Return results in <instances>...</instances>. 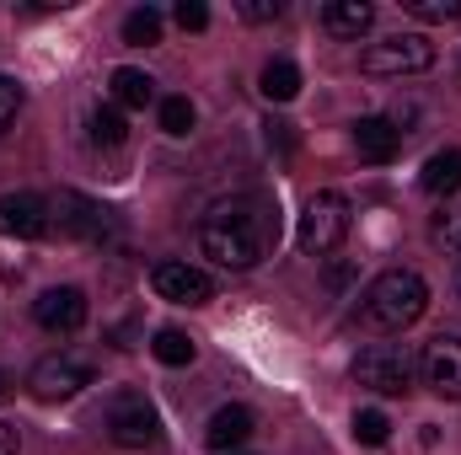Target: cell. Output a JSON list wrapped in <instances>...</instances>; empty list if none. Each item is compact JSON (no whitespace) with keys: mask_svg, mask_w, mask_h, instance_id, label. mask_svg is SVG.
<instances>
[{"mask_svg":"<svg viewBox=\"0 0 461 455\" xmlns=\"http://www.w3.org/2000/svg\"><path fill=\"white\" fill-rule=\"evenodd\" d=\"M274 241H279V210H274L268 199H258V193L226 199V204H215V210L199 220V246H204V257H215L221 268H236V273L258 268Z\"/></svg>","mask_w":461,"mask_h":455,"instance_id":"6da1fadb","label":"cell"},{"mask_svg":"<svg viewBox=\"0 0 461 455\" xmlns=\"http://www.w3.org/2000/svg\"><path fill=\"white\" fill-rule=\"evenodd\" d=\"M424 311H429V284H424V273H413V268H386V273H375L370 290L359 295V317H365V327H375V333H402V327H413Z\"/></svg>","mask_w":461,"mask_h":455,"instance_id":"7a4b0ae2","label":"cell"},{"mask_svg":"<svg viewBox=\"0 0 461 455\" xmlns=\"http://www.w3.org/2000/svg\"><path fill=\"white\" fill-rule=\"evenodd\" d=\"M344 236H348V199H344V193H333V188L312 193V199H306V210H301V230H295L301 252L328 257Z\"/></svg>","mask_w":461,"mask_h":455,"instance_id":"3957f363","label":"cell"},{"mask_svg":"<svg viewBox=\"0 0 461 455\" xmlns=\"http://www.w3.org/2000/svg\"><path fill=\"white\" fill-rule=\"evenodd\" d=\"M103 429H108V440L123 445V451H145V445L161 440V418H156V407H150L140 391H118V397H108Z\"/></svg>","mask_w":461,"mask_h":455,"instance_id":"277c9868","label":"cell"},{"mask_svg":"<svg viewBox=\"0 0 461 455\" xmlns=\"http://www.w3.org/2000/svg\"><path fill=\"white\" fill-rule=\"evenodd\" d=\"M359 65L370 76H386V81L392 76H424V70H435V43L424 32H392V38L370 43Z\"/></svg>","mask_w":461,"mask_h":455,"instance_id":"5b68a950","label":"cell"},{"mask_svg":"<svg viewBox=\"0 0 461 455\" xmlns=\"http://www.w3.org/2000/svg\"><path fill=\"white\" fill-rule=\"evenodd\" d=\"M354 380H359L365 391H375V397H402V391L413 386V359H408V348H397V343H370V348H359V359H354Z\"/></svg>","mask_w":461,"mask_h":455,"instance_id":"8992f818","label":"cell"},{"mask_svg":"<svg viewBox=\"0 0 461 455\" xmlns=\"http://www.w3.org/2000/svg\"><path fill=\"white\" fill-rule=\"evenodd\" d=\"M92 375H97V364L86 353H49V359L32 364V380L27 386H32L38 402H70L76 391L92 386Z\"/></svg>","mask_w":461,"mask_h":455,"instance_id":"52a82bcc","label":"cell"},{"mask_svg":"<svg viewBox=\"0 0 461 455\" xmlns=\"http://www.w3.org/2000/svg\"><path fill=\"white\" fill-rule=\"evenodd\" d=\"M113 226V215L97 204V199H86V193H59L54 204H49V230H59V236H76V241H103Z\"/></svg>","mask_w":461,"mask_h":455,"instance_id":"ba28073f","label":"cell"},{"mask_svg":"<svg viewBox=\"0 0 461 455\" xmlns=\"http://www.w3.org/2000/svg\"><path fill=\"white\" fill-rule=\"evenodd\" d=\"M150 290L161 300H172V306H210L215 300V279L204 268H194V263H177V257L150 268Z\"/></svg>","mask_w":461,"mask_h":455,"instance_id":"9c48e42d","label":"cell"},{"mask_svg":"<svg viewBox=\"0 0 461 455\" xmlns=\"http://www.w3.org/2000/svg\"><path fill=\"white\" fill-rule=\"evenodd\" d=\"M419 375H424V386H429L435 397L461 402V338L440 333V338L424 343V353H419Z\"/></svg>","mask_w":461,"mask_h":455,"instance_id":"30bf717a","label":"cell"},{"mask_svg":"<svg viewBox=\"0 0 461 455\" xmlns=\"http://www.w3.org/2000/svg\"><path fill=\"white\" fill-rule=\"evenodd\" d=\"M32 317H38V327H43V333H76V327L86 322V295H81L76 284L43 290V295H38V306H32Z\"/></svg>","mask_w":461,"mask_h":455,"instance_id":"8fae6325","label":"cell"},{"mask_svg":"<svg viewBox=\"0 0 461 455\" xmlns=\"http://www.w3.org/2000/svg\"><path fill=\"white\" fill-rule=\"evenodd\" d=\"M0 236H22V241L49 236V204L38 193H0Z\"/></svg>","mask_w":461,"mask_h":455,"instance_id":"7c38bea8","label":"cell"},{"mask_svg":"<svg viewBox=\"0 0 461 455\" xmlns=\"http://www.w3.org/2000/svg\"><path fill=\"white\" fill-rule=\"evenodd\" d=\"M354 150H359V161L386 166V161L402 150V129H397L392 118H359V123H354Z\"/></svg>","mask_w":461,"mask_h":455,"instance_id":"4fadbf2b","label":"cell"},{"mask_svg":"<svg viewBox=\"0 0 461 455\" xmlns=\"http://www.w3.org/2000/svg\"><path fill=\"white\" fill-rule=\"evenodd\" d=\"M252 429H258V418H252L247 407H221V413L210 418V429H204V440H210V451L230 455L236 445H247V440H252Z\"/></svg>","mask_w":461,"mask_h":455,"instance_id":"5bb4252c","label":"cell"},{"mask_svg":"<svg viewBox=\"0 0 461 455\" xmlns=\"http://www.w3.org/2000/svg\"><path fill=\"white\" fill-rule=\"evenodd\" d=\"M370 22H375L370 0H328L322 5V27L333 38H359V32H370Z\"/></svg>","mask_w":461,"mask_h":455,"instance_id":"9a60e30c","label":"cell"},{"mask_svg":"<svg viewBox=\"0 0 461 455\" xmlns=\"http://www.w3.org/2000/svg\"><path fill=\"white\" fill-rule=\"evenodd\" d=\"M108 92H113V108H150L156 103V81L145 70H129V65H118L108 76Z\"/></svg>","mask_w":461,"mask_h":455,"instance_id":"2e32d148","label":"cell"},{"mask_svg":"<svg viewBox=\"0 0 461 455\" xmlns=\"http://www.w3.org/2000/svg\"><path fill=\"white\" fill-rule=\"evenodd\" d=\"M419 183H424V193H456L461 188V150H435L424 161Z\"/></svg>","mask_w":461,"mask_h":455,"instance_id":"e0dca14e","label":"cell"},{"mask_svg":"<svg viewBox=\"0 0 461 455\" xmlns=\"http://www.w3.org/2000/svg\"><path fill=\"white\" fill-rule=\"evenodd\" d=\"M258 86H263V97H268V103H290V97L301 92V70H295L290 59H268V65H263V76H258Z\"/></svg>","mask_w":461,"mask_h":455,"instance_id":"ac0fdd59","label":"cell"},{"mask_svg":"<svg viewBox=\"0 0 461 455\" xmlns=\"http://www.w3.org/2000/svg\"><path fill=\"white\" fill-rule=\"evenodd\" d=\"M150 353L161 359V364H172V370H183V364H194V338L188 333H177V327H161L156 338H150Z\"/></svg>","mask_w":461,"mask_h":455,"instance_id":"d6986e66","label":"cell"},{"mask_svg":"<svg viewBox=\"0 0 461 455\" xmlns=\"http://www.w3.org/2000/svg\"><path fill=\"white\" fill-rule=\"evenodd\" d=\"M123 43H134V49L161 43V11H156V5H134V11L123 16Z\"/></svg>","mask_w":461,"mask_h":455,"instance_id":"ffe728a7","label":"cell"},{"mask_svg":"<svg viewBox=\"0 0 461 455\" xmlns=\"http://www.w3.org/2000/svg\"><path fill=\"white\" fill-rule=\"evenodd\" d=\"M86 129H92V139L97 145H123L129 139V123H123V108H92V118H86Z\"/></svg>","mask_w":461,"mask_h":455,"instance_id":"44dd1931","label":"cell"},{"mask_svg":"<svg viewBox=\"0 0 461 455\" xmlns=\"http://www.w3.org/2000/svg\"><path fill=\"white\" fill-rule=\"evenodd\" d=\"M156 113H161V129H167L172 139H183V134L194 129V103H188V97H161Z\"/></svg>","mask_w":461,"mask_h":455,"instance_id":"7402d4cb","label":"cell"},{"mask_svg":"<svg viewBox=\"0 0 461 455\" xmlns=\"http://www.w3.org/2000/svg\"><path fill=\"white\" fill-rule=\"evenodd\" d=\"M386 434H392V418L386 413H375V407L354 413V440L359 445H386Z\"/></svg>","mask_w":461,"mask_h":455,"instance_id":"603a6c76","label":"cell"},{"mask_svg":"<svg viewBox=\"0 0 461 455\" xmlns=\"http://www.w3.org/2000/svg\"><path fill=\"white\" fill-rule=\"evenodd\" d=\"M419 22H456L461 16V0H402Z\"/></svg>","mask_w":461,"mask_h":455,"instance_id":"cb8c5ba5","label":"cell"},{"mask_svg":"<svg viewBox=\"0 0 461 455\" xmlns=\"http://www.w3.org/2000/svg\"><path fill=\"white\" fill-rule=\"evenodd\" d=\"M16 113H22V86L11 76H0V134L16 123Z\"/></svg>","mask_w":461,"mask_h":455,"instance_id":"d4e9b609","label":"cell"},{"mask_svg":"<svg viewBox=\"0 0 461 455\" xmlns=\"http://www.w3.org/2000/svg\"><path fill=\"white\" fill-rule=\"evenodd\" d=\"M172 16H177L183 32H204V27H210V5H204V0H183Z\"/></svg>","mask_w":461,"mask_h":455,"instance_id":"484cf974","label":"cell"},{"mask_svg":"<svg viewBox=\"0 0 461 455\" xmlns=\"http://www.w3.org/2000/svg\"><path fill=\"white\" fill-rule=\"evenodd\" d=\"M435 236L451 246V257H461V210H440L435 215Z\"/></svg>","mask_w":461,"mask_h":455,"instance_id":"4316f807","label":"cell"},{"mask_svg":"<svg viewBox=\"0 0 461 455\" xmlns=\"http://www.w3.org/2000/svg\"><path fill=\"white\" fill-rule=\"evenodd\" d=\"M236 11H241V16H247V22H274V16H279V11H285V5H279V0H241V5H236Z\"/></svg>","mask_w":461,"mask_h":455,"instance_id":"83f0119b","label":"cell"},{"mask_svg":"<svg viewBox=\"0 0 461 455\" xmlns=\"http://www.w3.org/2000/svg\"><path fill=\"white\" fill-rule=\"evenodd\" d=\"M22 445H16V429L11 424H0V455H16Z\"/></svg>","mask_w":461,"mask_h":455,"instance_id":"f1b7e54d","label":"cell"},{"mask_svg":"<svg viewBox=\"0 0 461 455\" xmlns=\"http://www.w3.org/2000/svg\"><path fill=\"white\" fill-rule=\"evenodd\" d=\"M11 397H16V380H11V375L0 370V402H11Z\"/></svg>","mask_w":461,"mask_h":455,"instance_id":"f546056e","label":"cell"},{"mask_svg":"<svg viewBox=\"0 0 461 455\" xmlns=\"http://www.w3.org/2000/svg\"><path fill=\"white\" fill-rule=\"evenodd\" d=\"M451 279H456V295H461V257H451Z\"/></svg>","mask_w":461,"mask_h":455,"instance_id":"4dcf8cb0","label":"cell"}]
</instances>
